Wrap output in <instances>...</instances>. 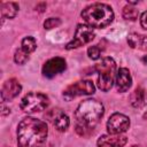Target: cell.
<instances>
[{"instance_id": "cell-1", "label": "cell", "mask_w": 147, "mask_h": 147, "mask_svg": "<svg viewBox=\"0 0 147 147\" xmlns=\"http://www.w3.org/2000/svg\"><path fill=\"white\" fill-rule=\"evenodd\" d=\"M105 113L103 105L95 99H86L82 101L76 111V131L80 136H88L93 132L94 126L99 123Z\"/></svg>"}, {"instance_id": "cell-2", "label": "cell", "mask_w": 147, "mask_h": 147, "mask_svg": "<svg viewBox=\"0 0 147 147\" xmlns=\"http://www.w3.org/2000/svg\"><path fill=\"white\" fill-rule=\"evenodd\" d=\"M48 134L47 124L34 117L23 118L17 126L18 147H41Z\"/></svg>"}, {"instance_id": "cell-3", "label": "cell", "mask_w": 147, "mask_h": 147, "mask_svg": "<svg viewBox=\"0 0 147 147\" xmlns=\"http://www.w3.org/2000/svg\"><path fill=\"white\" fill-rule=\"evenodd\" d=\"M82 18L86 25L91 28L101 29L109 25L114 20V11L110 6L106 3H92L83 9L80 13Z\"/></svg>"}, {"instance_id": "cell-4", "label": "cell", "mask_w": 147, "mask_h": 147, "mask_svg": "<svg viewBox=\"0 0 147 147\" xmlns=\"http://www.w3.org/2000/svg\"><path fill=\"white\" fill-rule=\"evenodd\" d=\"M95 70L98 72V87L103 92L109 91L116 78V62L111 57H103L95 65Z\"/></svg>"}, {"instance_id": "cell-5", "label": "cell", "mask_w": 147, "mask_h": 147, "mask_svg": "<svg viewBox=\"0 0 147 147\" xmlns=\"http://www.w3.org/2000/svg\"><path fill=\"white\" fill-rule=\"evenodd\" d=\"M48 103L49 99L47 95L39 92H29L22 98L20 107L24 113L33 114L46 109Z\"/></svg>"}, {"instance_id": "cell-6", "label": "cell", "mask_w": 147, "mask_h": 147, "mask_svg": "<svg viewBox=\"0 0 147 147\" xmlns=\"http://www.w3.org/2000/svg\"><path fill=\"white\" fill-rule=\"evenodd\" d=\"M95 92V86L91 80H79L69 85L63 91V98L70 101L80 95H90Z\"/></svg>"}, {"instance_id": "cell-7", "label": "cell", "mask_w": 147, "mask_h": 147, "mask_svg": "<svg viewBox=\"0 0 147 147\" xmlns=\"http://www.w3.org/2000/svg\"><path fill=\"white\" fill-rule=\"evenodd\" d=\"M94 37H95V32L91 26H88L86 24H78L74 39L67 44L65 48L67 49L78 48V47L84 46V45L88 44L90 41H92L94 39Z\"/></svg>"}, {"instance_id": "cell-8", "label": "cell", "mask_w": 147, "mask_h": 147, "mask_svg": "<svg viewBox=\"0 0 147 147\" xmlns=\"http://www.w3.org/2000/svg\"><path fill=\"white\" fill-rule=\"evenodd\" d=\"M130 127V118L121 113L113 114L107 122V131L109 134H122Z\"/></svg>"}, {"instance_id": "cell-9", "label": "cell", "mask_w": 147, "mask_h": 147, "mask_svg": "<svg viewBox=\"0 0 147 147\" xmlns=\"http://www.w3.org/2000/svg\"><path fill=\"white\" fill-rule=\"evenodd\" d=\"M67 68L65 60L63 57H53L45 62L42 65V75L47 78H52L57 74L64 71Z\"/></svg>"}, {"instance_id": "cell-10", "label": "cell", "mask_w": 147, "mask_h": 147, "mask_svg": "<svg viewBox=\"0 0 147 147\" xmlns=\"http://www.w3.org/2000/svg\"><path fill=\"white\" fill-rule=\"evenodd\" d=\"M47 118L52 122V124L54 125V127L60 131L63 132L65 131L69 125H70V121L67 114H64L61 109L56 108V109H52L48 114H47Z\"/></svg>"}, {"instance_id": "cell-11", "label": "cell", "mask_w": 147, "mask_h": 147, "mask_svg": "<svg viewBox=\"0 0 147 147\" xmlns=\"http://www.w3.org/2000/svg\"><path fill=\"white\" fill-rule=\"evenodd\" d=\"M22 91V86L20 82L15 78H10L6 80L1 88V99L2 101H10L16 98Z\"/></svg>"}, {"instance_id": "cell-12", "label": "cell", "mask_w": 147, "mask_h": 147, "mask_svg": "<svg viewBox=\"0 0 147 147\" xmlns=\"http://www.w3.org/2000/svg\"><path fill=\"white\" fill-rule=\"evenodd\" d=\"M127 138L122 134H105L98 139L96 145L98 147H124Z\"/></svg>"}, {"instance_id": "cell-13", "label": "cell", "mask_w": 147, "mask_h": 147, "mask_svg": "<svg viewBox=\"0 0 147 147\" xmlns=\"http://www.w3.org/2000/svg\"><path fill=\"white\" fill-rule=\"evenodd\" d=\"M116 88L118 92H126L132 85V77L130 75L129 69L119 68L116 72Z\"/></svg>"}, {"instance_id": "cell-14", "label": "cell", "mask_w": 147, "mask_h": 147, "mask_svg": "<svg viewBox=\"0 0 147 147\" xmlns=\"http://www.w3.org/2000/svg\"><path fill=\"white\" fill-rule=\"evenodd\" d=\"M146 42H147V38L145 36H142V34H139V33H130L127 36V44L132 48L145 49V48H147Z\"/></svg>"}, {"instance_id": "cell-15", "label": "cell", "mask_w": 147, "mask_h": 147, "mask_svg": "<svg viewBox=\"0 0 147 147\" xmlns=\"http://www.w3.org/2000/svg\"><path fill=\"white\" fill-rule=\"evenodd\" d=\"M18 11V5L15 2L1 3V16L2 18H14Z\"/></svg>"}, {"instance_id": "cell-16", "label": "cell", "mask_w": 147, "mask_h": 147, "mask_svg": "<svg viewBox=\"0 0 147 147\" xmlns=\"http://www.w3.org/2000/svg\"><path fill=\"white\" fill-rule=\"evenodd\" d=\"M144 103H145V91L141 87H137L131 94V105L136 108H139Z\"/></svg>"}, {"instance_id": "cell-17", "label": "cell", "mask_w": 147, "mask_h": 147, "mask_svg": "<svg viewBox=\"0 0 147 147\" xmlns=\"http://www.w3.org/2000/svg\"><path fill=\"white\" fill-rule=\"evenodd\" d=\"M36 47H37V41H36V39L33 37L28 36V37L23 38L22 44H21V51L22 52H24L25 54L30 55L36 49Z\"/></svg>"}, {"instance_id": "cell-18", "label": "cell", "mask_w": 147, "mask_h": 147, "mask_svg": "<svg viewBox=\"0 0 147 147\" xmlns=\"http://www.w3.org/2000/svg\"><path fill=\"white\" fill-rule=\"evenodd\" d=\"M138 16H139V11H138L134 7H132V6H130V5H126V6L123 8V17H124L125 20L136 21V20L138 18Z\"/></svg>"}, {"instance_id": "cell-19", "label": "cell", "mask_w": 147, "mask_h": 147, "mask_svg": "<svg viewBox=\"0 0 147 147\" xmlns=\"http://www.w3.org/2000/svg\"><path fill=\"white\" fill-rule=\"evenodd\" d=\"M29 59V55L25 54L24 52L21 51V48H18L16 52H15V55H14V61L17 63V64H24Z\"/></svg>"}, {"instance_id": "cell-20", "label": "cell", "mask_w": 147, "mask_h": 147, "mask_svg": "<svg viewBox=\"0 0 147 147\" xmlns=\"http://www.w3.org/2000/svg\"><path fill=\"white\" fill-rule=\"evenodd\" d=\"M61 24V20L57 18V17H49L47 18L45 22H44V26L45 29H53V28H56Z\"/></svg>"}, {"instance_id": "cell-21", "label": "cell", "mask_w": 147, "mask_h": 147, "mask_svg": "<svg viewBox=\"0 0 147 147\" xmlns=\"http://www.w3.org/2000/svg\"><path fill=\"white\" fill-rule=\"evenodd\" d=\"M100 53L101 52H100V48L98 46H91L87 49V55L92 60H98L100 57Z\"/></svg>"}, {"instance_id": "cell-22", "label": "cell", "mask_w": 147, "mask_h": 147, "mask_svg": "<svg viewBox=\"0 0 147 147\" xmlns=\"http://www.w3.org/2000/svg\"><path fill=\"white\" fill-rule=\"evenodd\" d=\"M140 24H141V26L144 29L147 30V10L145 13H142V15L140 17Z\"/></svg>"}, {"instance_id": "cell-23", "label": "cell", "mask_w": 147, "mask_h": 147, "mask_svg": "<svg viewBox=\"0 0 147 147\" xmlns=\"http://www.w3.org/2000/svg\"><path fill=\"white\" fill-rule=\"evenodd\" d=\"M142 62H144V63L147 65V55H145V56L142 57Z\"/></svg>"}, {"instance_id": "cell-24", "label": "cell", "mask_w": 147, "mask_h": 147, "mask_svg": "<svg viewBox=\"0 0 147 147\" xmlns=\"http://www.w3.org/2000/svg\"><path fill=\"white\" fill-rule=\"evenodd\" d=\"M131 147H140V146H137V145H133V146H131Z\"/></svg>"}]
</instances>
